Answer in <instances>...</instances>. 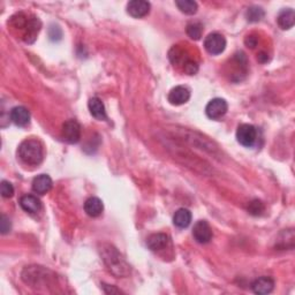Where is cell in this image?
Instances as JSON below:
<instances>
[{
	"label": "cell",
	"mask_w": 295,
	"mask_h": 295,
	"mask_svg": "<svg viewBox=\"0 0 295 295\" xmlns=\"http://www.w3.org/2000/svg\"><path fill=\"white\" fill-rule=\"evenodd\" d=\"M26 28H27V31H26V35H24V40H26V42H28V43H31V42L35 41L37 33H39L41 29L40 20L36 18L29 20L26 24Z\"/></svg>",
	"instance_id": "cell-19"
},
{
	"label": "cell",
	"mask_w": 295,
	"mask_h": 295,
	"mask_svg": "<svg viewBox=\"0 0 295 295\" xmlns=\"http://www.w3.org/2000/svg\"><path fill=\"white\" fill-rule=\"evenodd\" d=\"M11 120L19 127H23L30 121V112L24 106H15L11 111Z\"/></svg>",
	"instance_id": "cell-12"
},
{
	"label": "cell",
	"mask_w": 295,
	"mask_h": 295,
	"mask_svg": "<svg viewBox=\"0 0 295 295\" xmlns=\"http://www.w3.org/2000/svg\"><path fill=\"white\" fill-rule=\"evenodd\" d=\"M248 211L251 214H254V216H260V214H262L264 211V204L259 200L252 201L250 202L249 205H248Z\"/></svg>",
	"instance_id": "cell-23"
},
{
	"label": "cell",
	"mask_w": 295,
	"mask_h": 295,
	"mask_svg": "<svg viewBox=\"0 0 295 295\" xmlns=\"http://www.w3.org/2000/svg\"><path fill=\"white\" fill-rule=\"evenodd\" d=\"M0 230H2L3 234H7L11 231V220L8 219L5 214L2 216V220H0Z\"/></svg>",
	"instance_id": "cell-26"
},
{
	"label": "cell",
	"mask_w": 295,
	"mask_h": 295,
	"mask_svg": "<svg viewBox=\"0 0 295 295\" xmlns=\"http://www.w3.org/2000/svg\"><path fill=\"white\" fill-rule=\"evenodd\" d=\"M18 154L20 159L24 164L36 166L43 161V145L39 140H26L20 144Z\"/></svg>",
	"instance_id": "cell-1"
},
{
	"label": "cell",
	"mask_w": 295,
	"mask_h": 295,
	"mask_svg": "<svg viewBox=\"0 0 295 295\" xmlns=\"http://www.w3.org/2000/svg\"><path fill=\"white\" fill-rule=\"evenodd\" d=\"M257 138L256 128L252 125L243 124L239 126L237 130V140L240 144L247 148H250L255 144Z\"/></svg>",
	"instance_id": "cell-5"
},
{
	"label": "cell",
	"mask_w": 295,
	"mask_h": 295,
	"mask_svg": "<svg viewBox=\"0 0 295 295\" xmlns=\"http://www.w3.org/2000/svg\"><path fill=\"white\" fill-rule=\"evenodd\" d=\"M127 12L133 18H143V16L149 14L150 4L144 0H133L127 4Z\"/></svg>",
	"instance_id": "cell-9"
},
{
	"label": "cell",
	"mask_w": 295,
	"mask_h": 295,
	"mask_svg": "<svg viewBox=\"0 0 295 295\" xmlns=\"http://www.w3.org/2000/svg\"><path fill=\"white\" fill-rule=\"evenodd\" d=\"M182 68L186 74L195 75L197 71H199V65H197L196 61L192 60V59H187V60L183 62Z\"/></svg>",
	"instance_id": "cell-24"
},
{
	"label": "cell",
	"mask_w": 295,
	"mask_h": 295,
	"mask_svg": "<svg viewBox=\"0 0 295 295\" xmlns=\"http://www.w3.org/2000/svg\"><path fill=\"white\" fill-rule=\"evenodd\" d=\"M192 222V213L188 209H179L178 211L174 213L173 217V223L176 227L179 229H186L189 226Z\"/></svg>",
	"instance_id": "cell-18"
},
{
	"label": "cell",
	"mask_w": 295,
	"mask_h": 295,
	"mask_svg": "<svg viewBox=\"0 0 295 295\" xmlns=\"http://www.w3.org/2000/svg\"><path fill=\"white\" fill-rule=\"evenodd\" d=\"M278 24L281 29H290L295 23V12L292 8H287V10H284L280 12V14L278 15Z\"/></svg>",
	"instance_id": "cell-17"
},
{
	"label": "cell",
	"mask_w": 295,
	"mask_h": 295,
	"mask_svg": "<svg viewBox=\"0 0 295 295\" xmlns=\"http://www.w3.org/2000/svg\"><path fill=\"white\" fill-rule=\"evenodd\" d=\"M167 98L172 105L179 106V105L186 104L188 102L189 98H191V90L185 86H178L170 91Z\"/></svg>",
	"instance_id": "cell-8"
},
{
	"label": "cell",
	"mask_w": 295,
	"mask_h": 295,
	"mask_svg": "<svg viewBox=\"0 0 295 295\" xmlns=\"http://www.w3.org/2000/svg\"><path fill=\"white\" fill-rule=\"evenodd\" d=\"M246 44H247L248 48H249V46H250L251 49L255 48L256 44H257V40L255 39L254 36H248L247 39H246Z\"/></svg>",
	"instance_id": "cell-27"
},
{
	"label": "cell",
	"mask_w": 295,
	"mask_h": 295,
	"mask_svg": "<svg viewBox=\"0 0 295 295\" xmlns=\"http://www.w3.org/2000/svg\"><path fill=\"white\" fill-rule=\"evenodd\" d=\"M175 5L178 6L180 12H182V13L187 15L195 14L197 12V8H199L197 4L195 2H193V0H178V2L175 3Z\"/></svg>",
	"instance_id": "cell-20"
},
{
	"label": "cell",
	"mask_w": 295,
	"mask_h": 295,
	"mask_svg": "<svg viewBox=\"0 0 295 295\" xmlns=\"http://www.w3.org/2000/svg\"><path fill=\"white\" fill-rule=\"evenodd\" d=\"M20 205L28 213H37L42 209L41 201L33 195H24L20 199Z\"/></svg>",
	"instance_id": "cell-14"
},
{
	"label": "cell",
	"mask_w": 295,
	"mask_h": 295,
	"mask_svg": "<svg viewBox=\"0 0 295 295\" xmlns=\"http://www.w3.org/2000/svg\"><path fill=\"white\" fill-rule=\"evenodd\" d=\"M88 107H89L90 115L96 118L97 120L106 119V111H105L104 103L98 98V97H92L89 100V103H88Z\"/></svg>",
	"instance_id": "cell-15"
},
{
	"label": "cell",
	"mask_w": 295,
	"mask_h": 295,
	"mask_svg": "<svg viewBox=\"0 0 295 295\" xmlns=\"http://www.w3.org/2000/svg\"><path fill=\"white\" fill-rule=\"evenodd\" d=\"M104 261L113 275L118 277L126 276L128 273V265L122 260L119 252H118L115 248L108 247V249L104 252Z\"/></svg>",
	"instance_id": "cell-2"
},
{
	"label": "cell",
	"mask_w": 295,
	"mask_h": 295,
	"mask_svg": "<svg viewBox=\"0 0 295 295\" xmlns=\"http://www.w3.org/2000/svg\"><path fill=\"white\" fill-rule=\"evenodd\" d=\"M186 31L187 35L191 37L192 40L199 41L201 40L202 33H203V27H202V24L199 22H193L188 24Z\"/></svg>",
	"instance_id": "cell-21"
},
{
	"label": "cell",
	"mask_w": 295,
	"mask_h": 295,
	"mask_svg": "<svg viewBox=\"0 0 295 295\" xmlns=\"http://www.w3.org/2000/svg\"><path fill=\"white\" fill-rule=\"evenodd\" d=\"M104 210L103 202L98 197H89L84 203V211L90 217H98Z\"/></svg>",
	"instance_id": "cell-16"
},
{
	"label": "cell",
	"mask_w": 295,
	"mask_h": 295,
	"mask_svg": "<svg viewBox=\"0 0 295 295\" xmlns=\"http://www.w3.org/2000/svg\"><path fill=\"white\" fill-rule=\"evenodd\" d=\"M246 16H247V20L249 21V22H259V21L263 19L264 11L261 7L252 6L247 10Z\"/></svg>",
	"instance_id": "cell-22"
},
{
	"label": "cell",
	"mask_w": 295,
	"mask_h": 295,
	"mask_svg": "<svg viewBox=\"0 0 295 295\" xmlns=\"http://www.w3.org/2000/svg\"><path fill=\"white\" fill-rule=\"evenodd\" d=\"M0 192H2V196L5 197V199H10L14 195V187L13 185L8 181L4 180L2 182V186H0Z\"/></svg>",
	"instance_id": "cell-25"
},
{
	"label": "cell",
	"mask_w": 295,
	"mask_h": 295,
	"mask_svg": "<svg viewBox=\"0 0 295 295\" xmlns=\"http://www.w3.org/2000/svg\"><path fill=\"white\" fill-rule=\"evenodd\" d=\"M229 105L227 102L223 98H214L208 103L205 107V113L210 119L218 120L226 115Z\"/></svg>",
	"instance_id": "cell-6"
},
{
	"label": "cell",
	"mask_w": 295,
	"mask_h": 295,
	"mask_svg": "<svg viewBox=\"0 0 295 295\" xmlns=\"http://www.w3.org/2000/svg\"><path fill=\"white\" fill-rule=\"evenodd\" d=\"M273 287H275V281H273L272 278L270 277L257 278V279L252 281L251 284L252 292L261 295L271 293L273 290Z\"/></svg>",
	"instance_id": "cell-10"
},
{
	"label": "cell",
	"mask_w": 295,
	"mask_h": 295,
	"mask_svg": "<svg viewBox=\"0 0 295 295\" xmlns=\"http://www.w3.org/2000/svg\"><path fill=\"white\" fill-rule=\"evenodd\" d=\"M168 241H170V239H168L166 234L156 233L148 238L146 244L153 251H159L165 249L168 244Z\"/></svg>",
	"instance_id": "cell-13"
},
{
	"label": "cell",
	"mask_w": 295,
	"mask_h": 295,
	"mask_svg": "<svg viewBox=\"0 0 295 295\" xmlns=\"http://www.w3.org/2000/svg\"><path fill=\"white\" fill-rule=\"evenodd\" d=\"M61 135L66 142L70 143V144H75L81 138V126H80L77 120H67L62 125Z\"/></svg>",
	"instance_id": "cell-4"
},
{
	"label": "cell",
	"mask_w": 295,
	"mask_h": 295,
	"mask_svg": "<svg viewBox=\"0 0 295 295\" xmlns=\"http://www.w3.org/2000/svg\"><path fill=\"white\" fill-rule=\"evenodd\" d=\"M204 48L212 56H217L225 51L226 40L225 37L218 32H212L206 36L204 41Z\"/></svg>",
	"instance_id": "cell-3"
},
{
	"label": "cell",
	"mask_w": 295,
	"mask_h": 295,
	"mask_svg": "<svg viewBox=\"0 0 295 295\" xmlns=\"http://www.w3.org/2000/svg\"><path fill=\"white\" fill-rule=\"evenodd\" d=\"M193 235L199 243H208L212 239V230L205 220H200L194 226Z\"/></svg>",
	"instance_id": "cell-7"
},
{
	"label": "cell",
	"mask_w": 295,
	"mask_h": 295,
	"mask_svg": "<svg viewBox=\"0 0 295 295\" xmlns=\"http://www.w3.org/2000/svg\"><path fill=\"white\" fill-rule=\"evenodd\" d=\"M52 188V179L48 174L37 175L32 180V191L40 195H44Z\"/></svg>",
	"instance_id": "cell-11"
}]
</instances>
